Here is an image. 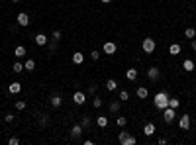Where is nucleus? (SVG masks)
<instances>
[{"instance_id":"obj_37","label":"nucleus","mask_w":196,"mask_h":145,"mask_svg":"<svg viewBox=\"0 0 196 145\" xmlns=\"http://www.w3.org/2000/svg\"><path fill=\"white\" fill-rule=\"evenodd\" d=\"M8 143H10V145H18V143H20V139H18V137H10Z\"/></svg>"},{"instance_id":"obj_20","label":"nucleus","mask_w":196,"mask_h":145,"mask_svg":"<svg viewBox=\"0 0 196 145\" xmlns=\"http://www.w3.org/2000/svg\"><path fill=\"white\" fill-rule=\"evenodd\" d=\"M26 53H28V49H26L24 45H18L16 49H14V55H16L18 59H22V57H26Z\"/></svg>"},{"instance_id":"obj_35","label":"nucleus","mask_w":196,"mask_h":145,"mask_svg":"<svg viewBox=\"0 0 196 145\" xmlns=\"http://www.w3.org/2000/svg\"><path fill=\"white\" fill-rule=\"evenodd\" d=\"M51 39H53V41H59V39H61V32H59V30H55V32L51 33Z\"/></svg>"},{"instance_id":"obj_28","label":"nucleus","mask_w":196,"mask_h":145,"mask_svg":"<svg viewBox=\"0 0 196 145\" xmlns=\"http://www.w3.org/2000/svg\"><path fill=\"white\" fill-rule=\"evenodd\" d=\"M12 71H14V72H22V71H26V69H24V63L16 61V63L12 65Z\"/></svg>"},{"instance_id":"obj_5","label":"nucleus","mask_w":196,"mask_h":145,"mask_svg":"<svg viewBox=\"0 0 196 145\" xmlns=\"http://www.w3.org/2000/svg\"><path fill=\"white\" fill-rule=\"evenodd\" d=\"M147 78L151 82H157L159 78H161V69H159V67H149L147 69Z\"/></svg>"},{"instance_id":"obj_17","label":"nucleus","mask_w":196,"mask_h":145,"mask_svg":"<svg viewBox=\"0 0 196 145\" xmlns=\"http://www.w3.org/2000/svg\"><path fill=\"white\" fill-rule=\"evenodd\" d=\"M20 90H22V84H20V82L14 81V82H10V84H8V92H10V94H18Z\"/></svg>"},{"instance_id":"obj_24","label":"nucleus","mask_w":196,"mask_h":145,"mask_svg":"<svg viewBox=\"0 0 196 145\" xmlns=\"http://www.w3.org/2000/svg\"><path fill=\"white\" fill-rule=\"evenodd\" d=\"M90 124H92L90 116H83V120H81V126H83V129H88V128H90Z\"/></svg>"},{"instance_id":"obj_38","label":"nucleus","mask_w":196,"mask_h":145,"mask_svg":"<svg viewBox=\"0 0 196 145\" xmlns=\"http://www.w3.org/2000/svg\"><path fill=\"white\" fill-rule=\"evenodd\" d=\"M169 141H167V137H159V145H167Z\"/></svg>"},{"instance_id":"obj_16","label":"nucleus","mask_w":196,"mask_h":145,"mask_svg":"<svg viewBox=\"0 0 196 145\" xmlns=\"http://www.w3.org/2000/svg\"><path fill=\"white\" fill-rule=\"evenodd\" d=\"M183 69H184L186 72H192V71L196 69V65H194L192 59H184V61H183Z\"/></svg>"},{"instance_id":"obj_23","label":"nucleus","mask_w":196,"mask_h":145,"mask_svg":"<svg viewBox=\"0 0 196 145\" xmlns=\"http://www.w3.org/2000/svg\"><path fill=\"white\" fill-rule=\"evenodd\" d=\"M96 126L98 128H108V118H106V116H98V118H96Z\"/></svg>"},{"instance_id":"obj_39","label":"nucleus","mask_w":196,"mask_h":145,"mask_svg":"<svg viewBox=\"0 0 196 145\" xmlns=\"http://www.w3.org/2000/svg\"><path fill=\"white\" fill-rule=\"evenodd\" d=\"M94 92H96V86H94V84L88 86V94H94Z\"/></svg>"},{"instance_id":"obj_40","label":"nucleus","mask_w":196,"mask_h":145,"mask_svg":"<svg viewBox=\"0 0 196 145\" xmlns=\"http://www.w3.org/2000/svg\"><path fill=\"white\" fill-rule=\"evenodd\" d=\"M190 47H192L194 51H196V39H190Z\"/></svg>"},{"instance_id":"obj_6","label":"nucleus","mask_w":196,"mask_h":145,"mask_svg":"<svg viewBox=\"0 0 196 145\" xmlns=\"http://www.w3.org/2000/svg\"><path fill=\"white\" fill-rule=\"evenodd\" d=\"M16 22H18L20 28H26V26H30V16H28L26 12H20L16 16Z\"/></svg>"},{"instance_id":"obj_10","label":"nucleus","mask_w":196,"mask_h":145,"mask_svg":"<svg viewBox=\"0 0 196 145\" xmlns=\"http://www.w3.org/2000/svg\"><path fill=\"white\" fill-rule=\"evenodd\" d=\"M83 132H84V129H83V126H81V124H75V126L71 128V137H73V139H81Z\"/></svg>"},{"instance_id":"obj_42","label":"nucleus","mask_w":196,"mask_h":145,"mask_svg":"<svg viewBox=\"0 0 196 145\" xmlns=\"http://www.w3.org/2000/svg\"><path fill=\"white\" fill-rule=\"evenodd\" d=\"M12 2H20V0H12Z\"/></svg>"},{"instance_id":"obj_15","label":"nucleus","mask_w":196,"mask_h":145,"mask_svg":"<svg viewBox=\"0 0 196 145\" xmlns=\"http://www.w3.org/2000/svg\"><path fill=\"white\" fill-rule=\"evenodd\" d=\"M137 75H139V72H137V69H128V71H126V78H128L129 82L137 81Z\"/></svg>"},{"instance_id":"obj_11","label":"nucleus","mask_w":196,"mask_h":145,"mask_svg":"<svg viewBox=\"0 0 196 145\" xmlns=\"http://www.w3.org/2000/svg\"><path fill=\"white\" fill-rule=\"evenodd\" d=\"M33 41H35V45L43 47V45H47V35L45 33H35L33 35Z\"/></svg>"},{"instance_id":"obj_29","label":"nucleus","mask_w":196,"mask_h":145,"mask_svg":"<svg viewBox=\"0 0 196 145\" xmlns=\"http://www.w3.org/2000/svg\"><path fill=\"white\" fill-rule=\"evenodd\" d=\"M118 98H120V102H126V100H129V92L128 90H120Z\"/></svg>"},{"instance_id":"obj_27","label":"nucleus","mask_w":196,"mask_h":145,"mask_svg":"<svg viewBox=\"0 0 196 145\" xmlns=\"http://www.w3.org/2000/svg\"><path fill=\"white\" fill-rule=\"evenodd\" d=\"M184 35H186L188 39H194V38H196V30H194V28H186V30H184Z\"/></svg>"},{"instance_id":"obj_1","label":"nucleus","mask_w":196,"mask_h":145,"mask_svg":"<svg viewBox=\"0 0 196 145\" xmlns=\"http://www.w3.org/2000/svg\"><path fill=\"white\" fill-rule=\"evenodd\" d=\"M153 106L157 108V110H165L167 106H169V92H165V90H161V92H157L155 96H153Z\"/></svg>"},{"instance_id":"obj_25","label":"nucleus","mask_w":196,"mask_h":145,"mask_svg":"<svg viewBox=\"0 0 196 145\" xmlns=\"http://www.w3.org/2000/svg\"><path fill=\"white\" fill-rule=\"evenodd\" d=\"M47 45H49V53H51V55H55L57 53V49H59V45H57V41H47Z\"/></svg>"},{"instance_id":"obj_4","label":"nucleus","mask_w":196,"mask_h":145,"mask_svg":"<svg viewBox=\"0 0 196 145\" xmlns=\"http://www.w3.org/2000/svg\"><path fill=\"white\" fill-rule=\"evenodd\" d=\"M175 118H177V110H175V108H171V106H167L163 110V120L167 122V124H173Z\"/></svg>"},{"instance_id":"obj_7","label":"nucleus","mask_w":196,"mask_h":145,"mask_svg":"<svg viewBox=\"0 0 196 145\" xmlns=\"http://www.w3.org/2000/svg\"><path fill=\"white\" fill-rule=\"evenodd\" d=\"M102 51H104L106 55H114L116 51H118V45H116L114 41H106L104 45H102Z\"/></svg>"},{"instance_id":"obj_32","label":"nucleus","mask_w":196,"mask_h":145,"mask_svg":"<svg viewBox=\"0 0 196 145\" xmlns=\"http://www.w3.org/2000/svg\"><path fill=\"white\" fill-rule=\"evenodd\" d=\"M14 106H16V110H18V112H22V110H26V102H24V100H18V102H16V104H14Z\"/></svg>"},{"instance_id":"obj_13","label":"nucleus","mask_w":196,"mask_h":145,"mask_svg":"<svg viewBox=\"0 0 196 145\" xmlns=\"http://www.w3.org/2000/svg\"><path fill=\"white\" fill-rule=\"evenodd\" d=\"M104 86H106L108 92H114V90H118V81H114V78H108Z\"/></svg>"},{"instance_id":"obj_22","label":"nucleus","mask_w":196,"mask_h":145,"mask_svg":"<svg viewBox=\"0 0 196 145\" xmlns=\"http://www.w3.org/2000/svg\"><path fill=\"white\" fill-rule=\"evenodd\" d=\"M61 104H63V98L59 96V94H53L51 96V106L53 108H61Z\"/></svg>"},{"instance_id":"obj_26","label":"nucleus","mask_w":196,"mask_h":145,"mask_svg":"<svg viewBox=\"0 0 196 145\" xmlns=\"http://www.w3.org/2000/svg\"><path fill=\"white\" fill-rule=\"evenodd\" d=\"M24 69H26V71H35V61H33V59H28V61L24 63Z\"/></svg>"},{"instance_id":"obj_33","label":"nucleus","mask_w":196,"mask_h":145,"mask_svg":"<svg viewBox=\"0 0 196 145\" xmlns=\"http://www.w3.org/2000/svg\"><path fill=\"white\" fill-rule=\"evenodd\" d=\"M116 124H118L120 128H124V126L128 124V118H124V116H120V118H118V120H116Z\"/></svg>"},{"instance_id":"obj_2","label":"nucleus","mask_w":196,"mask_h":145,"mask_svg":"<svg viewBox=\"0 0 196 145\" xmlns=\"http://www.w3.org/2000/svg\"><path fill=\"white\" fill-rule=\"evenodd\" d=\"M155 47H157V43H155V39H153V38H145V39H143V43H141L143 53H147V55L153 53V51H155Z\"/></svg>"},{"instance_id":"obj_43","label":"nucleus","mask_w":196,"mask_h":145,"mask_svg":"<svg viewBox=\"0 0 196 145\" xmlns=\"http://www.w3.org/2000/svg\"><path fill=\"white\" fill-rule=\"evenodd\" d=\"M0 61H2V59H0Z\"/></svg>"},{"instance_id":"obj_41","label":"nucleus","mask_w":196,"mask_h":145,"mask_svg":"<svg viewBox=\"0 0 196 145\" xmlns=\"http://www.w3.org/2000/svg\"><path fill=\"white\" fill-rule=\"evenodd\" d=\"M102 2H104V4H110V2H112V0H102Z\"/></svg>"},{"instance_id":"obj_21","label":"nucleus","mask_w":196,"mask_h":145,"mask_svg":"<svg viewBox=\"0 0 196 145\" xmlns=\"http://www.w3.org/2000/svg\"><path fill=\"white\" fill-rule=\"evenodd\" d=\"M108 108H110V112H120V108H122L120 98H118V100H112V102L108 104Z\"/></svg>"},{"instance_id":"obj_18","label":"nucleus","mask_w":196,"mask_h":145,"mask_svg":"<svg viewBox=\"0 0 196 145\" xmlns=\"http://www.w3.org/2000/svg\"><path fill=\"white\" fill-rule=\"evenodd\" d=\"M73 63H75V65H83L84 63V53H81V51L73 53Z\"/></svg>"},{"instance_id":"obj_3","label":"nucleus","mask_w":196,"mask_h":145,"mask_svg":"<svg viewBox=\"0 0 196 145\" xmlns=\"http://www.w3.org/2000/svg\"><path fill=\"white\" fill-rule=\"evenodd\" d=\"M118 141L122 143V145H135L137 143V139L133 135H129L128 132H120V135H118Z\"/></svg>"},{"instance_id":"obj_30","label":"nucleus","mask_w":196,"mask_h":145,"mask_svg":"<svg viewBox=\"0 0 196 145\" xmlns=\"http://www.w3.org/2000/svg\"><path fill=\"white\" fill-rule=\"evenodd\" d=\"M169 106H171V108H175V110H177V108L180 106V100H178V98H171V96H169Z\"/></svg>"},{"instance_id":"obj_12","label":"nucleus","mask_w":196,"mask_h":145,"mask_svg":"<svg viewBox=\"0 0 196 145\" xmlns=\"http://www.w3.org/2000/svg\"><path fill=\"white\" fill-rule=\"evenodd\" d=\"M143 133H145V137H151V135L155 133V124H153V122H147V124H145Z\"/></svg>"},{"instance_id":"obj_36","label":"nucleus","mask_w":196,"mask_h":145,"mask_svg":"<svg viewBox=\"0 0 196 145\" xmlns=\"http://www.w3.org/2000/svg\"><path fill=\"white\" fill-rule=\"evenodd\" d=\"M14 118H16V116H14L12 112H8V114H6V116H4V120H6V122H8V124H10V122H14Z\"/></svg>"},{"instance_id":"obj_31","label":"nucleus","mask_w":196,"mask_h":145,"mask_svg":"<svg viewBox=\"0 0 196 145\" xmlns=\"http://www.w3.org/2000/svg\"><path fill=\"white\" fill-rule=\"evenodd\" d=\"M102 104H104V100L100 98V96H94V98H92V106H94V108H100Z\"/></svg>"},{"instance_id":"obj_8","label":"nucleus","mask_w":196,"mask_h":145,"mask_svg":"<svg viewBox=\"0 0 196 145\" xmlns=\"http://www.w3.org/2000/svg\"><path fill=\"white\" fill-rule=\"evenodd\" d=\"M73 102H75L77 106H83V104L86 102V94L81 92V90H77L75 94H73Z\"/></svg>"},{"instance_id":"obj_9","label":"nucleus","mask_w":196,"mask_h":145,"mask_svg":"<svg viewBox=\"0 0 196 145\" xmlns=\"http://www.w3.org/2000/svg\"><path fill=\"white\" fill-rule=\"evenodd\" d=\"M178 128L180 129H190V116L188 114H184V116H180V120H178Z\"/></svg>"},{"instance_id":"obj_14","label":"nucleus","mask_w":196,"mask_h":145,"mask_svg":"<svg viewBox=\"0 0 196 145\" xmlns=\"http://www.w3.org/2000/svg\"><path fill=\"white\" fill-rule=\"evenodd\" d=\"M135 94H137V98H139V100H145V98H147V96H149V90H147V88H145V86H137V90H135Z\"/></svg>"},{"instance_id":"obj_34","label":"nucleus","mask_w":196,"mask_h":145,"mask_svg":"<svg viewBox=\"0 0 196 145\" xmlns=\"http://www.w3.org/2000/svg\"><path fill=\"white\" fill-rule=\"evenodd\" d=\"M90 59H92V61H98V59H100V51H98V49L90 51Z\"/></svg>"},{"instance_id":"obj_19","label":"nucleus","mask_w":196,"mask_h":145,"mask_svg":"<svg viewBox=\"0 0 196 145\" xmlns=\"http://www.w3.org/2000/svg\"><path fill=\"white\" fill-rule=\"evenodd\" d=\"M180 51H183V47L178 45V43H173V45L169 47V53L173 55V57H177V55H180Z\"/></svg>"}]
</instances>
